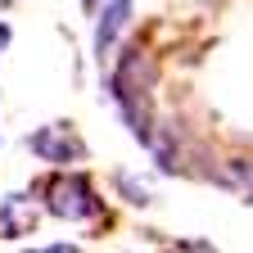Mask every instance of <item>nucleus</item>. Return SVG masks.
<instances>
[{
    "label": "nucleus",
    "mask_w": 253,
    "mask_h": 253,
    "mask_svg": "<svg viewBox=\"0 0 253 253\" xmlns=\"http://www.w3.org/2000/svg\"><path fill=\"white\" fill-rule=\"evenodd\" d=\"M231 168H235V176L244 181V190L253 195V163H231Z\"/></svg>",
    "instance_id": "obj_4"
},
{
    "label": "nucleus",
    "mask_w": 253,
    "mask_h": 253,
    "mask_svg": "<svg viewBox=\"0 0 253 253\" xmlns=\"http://www.w3.org/2000/svg\"><path fill=\"white\" fill-rule=\"evenodd\" d=\"M5 45H9V27L0 23V50H5Z\"/></svg>",
    "instance_id": "obj_5"
},
{
    "label": "nucleus",
    "mask_w": 253,
    "mask_h": 253,
    "mask_svg": "<svg viewBox=\"0 0 253 253\" xmlns=\"http://www.w3.org/2000/svg\"><path fill=\"white\" fill-rule=\"evenodd\" d=\"M86 9H100V0H86Z\"/></svg>",
    "instance_id": "obj_6"
},
{
    "label": "nucleus",
    "mask_w": 253,
    "mask_h": 253,
    "mask_svg": "<svg viewBox=\"0 0 253 253\" xmlns=\"http://www.w3.org/2000/svg\"><path fill=\"white\" fill-rule=\"evenodd\" d=\"M27 145H32V154H41L45 163H68V158H82L86 154V145L68 131V126H41Z\"/></svg>",
    "instance_id": "obj_2"
},
{
    "label": "nucleus",
    "mask_w": 253,
    "mask_h": 253,
    "mask_svg": "<svg viewBox=\"0 0 253 253\" xmlns=\"http://www.w3.org/2000/svg\"><path fill=\"white\" fill-rule=\"evenodd\" d=\"M95 14H100L95 18V54H100V63H104V54L118 41V32L126 27V18H131V0H109V5H100Z\"/></svg>",
    "instance_id": "obj_3"
},
{
    "label": "nucleus",
    "mask_w": 253,
    "mask_h": 253,
    "mask_svg": "<svg viewBox=\"0 0 253 253\" xmlns=\"http://www.w3.org/2000/svg\"><path fill=\"white\" fill-rule=\"evenodd\" d=\"M50 212L54 217H68V221H82V217H95L100 212V199L86 176H59L50 185Z\"/></svg>",
    "instance_id": "obj_1"
}]
</instances>
